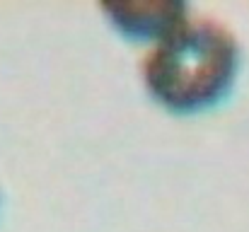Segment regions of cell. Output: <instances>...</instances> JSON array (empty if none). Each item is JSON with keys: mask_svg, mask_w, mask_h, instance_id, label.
Masks as SVG:
<instances>
[{"mask_svg": "<svg viewBox=\"0 0 249 232\" xmlns=\"http://www.w3.org/2000/svg\"><path fill=\"white\" fill-rule=\"evenodd\" d=\"M242 63L235 32L213 17H191L153 44L141 61L145 92L172 114H198L220 104Z\"/></svg>", "mask_w": 249, "mask_h": 232, "instance_id": "cell-1", "label": "cell"}, {"mask_svg": "<svg viewBox=\"0 0 249 232\" xmlns=\"http://www.w3.org/2000/svg\"><path fill=\"white\" fill-rule=\"evenodd\" d=\"M97 10L116 34L150 46L174 34L194 17L191 5L184 0H109L99 2Z\"/></svg>", "mask_w": 249, "mask_h": 232, "instance_id": "cell-2", "label": "cell"}, {"mask_svg": "<svg viewBox=\"0 0 249 232\" xmlns=\"http://www.w3.org/2000/svg\"><path fill=\"white\" fill-rule=\"evenodd\" d=\"M0 201H2V194H0Z\"/></svg>", "mask_w": 249, "mask_h": 232, "instance_id": "cell-3", "label": "cell"}]
</instances>
